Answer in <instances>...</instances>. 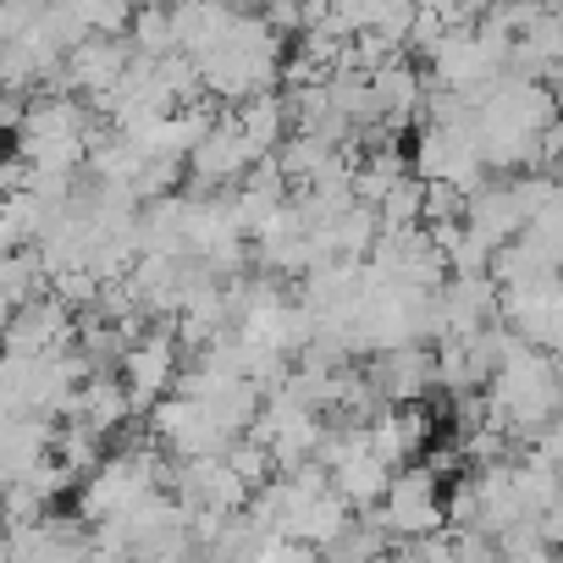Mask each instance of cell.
I'll return each instance as SVG.
<instances>
[{
	"instance_id": "6da1fadb",
	"label": "cell",
	"mask_w": 563,
	"mask_h": 563,
	"mask_svg": "<svg viewBox=\"0 0 563 563\" xmlns=\"http://www.w3.org/2000/svg\"><path fill=\"white\" fill-rule=\"evenodd\" d=\"M486 404V426L508 431V437H530L541 426H558V371L552 354H536L525 343H514V354L492 371V382L481 387Z\"/></svg>"
},
{
	"instance_id": "7a4b0ae2",
	"label": "cell",
	"mask_w": 563,
	"mask_h": 563,
	"mask_svg": "<svg viewBox=\"0 0 563 563\" xmlns=\"http://www.w3.org/2000/svg\"><path fill=\"white\" fill-rule=\"evenodd\" d=\"M172 475V464L161 459V448L155 442H128L122 453H111V459H100L89 475H84V486H78V525H106V519H117V514H128L139 497H150V492H161V481Z\"/></svg>"
},
{
	"instance_id": "3957f363",
	"label": "cell",
	"mask_w": 563,
	"mask_h": 563,
	"mask_svg": "<svg viewBox=\"0 0 563 563\" xmlns=\"http://www.w3.org/2000/svg\"><path fill=\"white\" fill-rule=\"evenodd\" d=\"M497 327L536 349V354H552L558 349V332H563V294H558V276H541V282H525V288H503L497 294Z\"/></svg>"
},
{
	"instance_id": "277c9868",
	"label": "cell",
	"mask_w": 563,
	"mask_h": 563,
	"mask_svg": "<svg viewBox=\"0 0 563 563\" xmlns=\"http://www.w3.org/2000/svg\"><path fill=\"white\" fill-rule=\"evenodd\" d=\"M376 514H382L387 536H404V547L431 541V536H442V481H431L420 464H404V470H393Z\"/></svg>"
},
{
	"instance_id": "5b68a950",
	"label": "cell",
	"mask_w": 563,
	"mask_h": 563,
	"mask_svg": "<svg viewBox=\"0 0 563 563\" xmlns=\"http://www.w3.org/2000/svg\"><path fill=\"white\" fill-rule=\"evenodd\" d=\"M117 382H122V393H128V404H133V415L144 409L150 415V404H161L166 393H172V382H177V371H183V349H177V338H172V327H150L122 360H117Z\"/></svg>"
},
{
	"instance_id": "8992f818",
	"label": "cell",
	"mask_w": 563,
	"mask_h": 563,
	"mask_svg": "<svg viewBox=\"0 0 563 563\" xmlns=\"http://www.w3.org/2000/svg\"><path fill=\"white\" fill-rule=\"evenodd\" d=\"M183 166L194 172V188H199V194L238 188V183L254 172V150L243 144V133H238L232 111H221V117L210 122V133L188 150V161H183Z\"/></svg>"
},
{
	"instance_id": "52a82bcc",
	"label": "cell",
	"mask_w": 563,
	"mask_h": 563,
	"mask_svg": "<svg viewBox=\"0 0 563 563\" xmlns=\"http://www.w3.org/2000/svg\"><path fill=\"white\" fill-rule=\"evenodd\" d=\"M150 442L172 453V464L183 459H216L227 448V437L210 426V415L177 393H166L161 404H150Z\"/></svg>"
},
{
	"instance_id": "ba28073f",
	"label": "cell",
	"mask_w": 563,
	"mask_h": 563,
	"mask_svg": "<svg viewBox=\"0 0 563 563\" xmlns=\"http://www.w3.org/2000/svg\"><path fill=\"white\" fill-rule=\"evenodd\" d=\"M78 338V321L45 294V299H29L12 310L7 321V338H0V354L7 360H45V354H67Z\"/></svg>"
},
{
	"instance_id": "9c48e42d",
	"label": "cell",
	"mask_w": 563,
	"mask_h": 563,
	"mask_svg": "<svg viewBox=\"0 0 563 563\" xmlns=\"http://www.w3.org/2000/svg\"><path fill=\"white\" fill-rule=\"evenodd\" d=\"M431 431H437V420L426 415V404H398V409H382L365 426V442H371V453L387 470H404V464H415L431 448Z\"/></svg>"
},
{
	"instance_id": "30bf717a",
	"label": "cell",
	"mask_w": 563,
	"mask_h": 563,
	"mask_svg": "<svg viewBox=\"0 0 563 563\" xmlns=\"http://www.w3.org/2000/svg\"><path fill=\"white\" fill-rule=\"evenodd\" d=\"M365 84H371V111H376V122H382L387 133H398L404 122H415V117H420V100H426V73H420L409 56H398V62L376 67Z\"/></svg>"
},
{
	"instance_id": "8fae6325",
	"label": "cell",
	"mask_w": 563,
	"mask_h": 563,
	"mask_svg": "<svg viewBox=\"0 0 563 563\" xmlns=\"http://www.w3.org/2000/svg\"><path fill=\"white\" fill-rule=\"evenodd\" d=\"M376 398L387 409L398 404H420L437 382H431V343H415V349H393V354H376V365L365 371Z\"/></svg>"
},
{
	"instance_id": "7c38bea8",
	"label": "cell",
	"mask_w": 563,
	"mask_h": 563,
	"mask_svg": "<svg viewBox=\"0 0 563 563\" xmlns=\"http://www.w3.org/2000/svg\"><path fill=\"white\" fill-rule=\"evenodd\" d=\"M459 221H464V232H470L475 243H486V249L514 243L519 227H525V216H519V205H514V194H508V177L475 188V194L464 199V216H459Z\"/></svg>"
},
{
	"instance_id": "4fadbf2b",
	"label": "cell",
	"mask_w": 563,
	"mask_h": 563,
	"mask_svg": "<svg viewBox=\"0 0 563 563\" xmlns=\"http://www.w3.org/2000/svg\"><path fill=\"white\" fill-rule=\"evenodd\" d=\"M51 442H56V420H45V415L12 420L7 431H0V475H7L12 486L29 481V475L51 459Z\"/></svg>"
},
{
	"instance_id": "5bb4252c",
	"label": "cell",
	"mask_w": 563,
	"mask_h": 563,
	"mask_svg": "<svg viewBox=\"0 0 563 563\" xmlns=\"http://www.w3.org/2000/svg\"><path fill=\"white\" fill-rule=\"evenodd\" d=\"M73 420L106 442L111 431H122L133 420V404H128V393H122L117 376H84V387L73 398Z\"/></svg>"
},
{
	"instance_id": "9a60e30c",
	"label": "cell",
	"mask_w": 563,
	"mask_h": 563,
	"mask_svg": "<svg viewBox=\"0 0 563 563\" xmlns=\"http://www.w3.org/2000/svg\"><path fill=\"white\" fill-rule=\"evenodd\" d=\"M232 122H238L243 144L254 150V161H265L282 139H288V111H282L276 95H254V100H243V106L232 111Z\"/></svg>"
},
{
	"instance_id": "2e32d148",
	"label": "cell",
	"mask_w": 563,
	"mask_h": 563,
	"mask_svg": "<svg viewBox=\"0 0 563 563\" xmlns=\"http://www.w3.org/2000/svg\"><path fill=\"white\" fill-rule=\"evenodd\" d=\"M321 563H376V558H387V530H382V514L371 508V514H354L349 525H343V536L327 547V552H316Z\"/></svg>"
},
{
	"instance_id": "e0dca14e",
	"label": "cell",
	"mask_w": 563,
	"mask_h": 563,
	"mask_svg": "<svg viewBox=\"0 0 563 563\" xmlns=\"http://www.w3.org/2000/svg\"><path fill=\"white\" fill-rule=\"evenodd\" d=\"M128 51L139 62H166L177 56V40H172V12L166 7H144L128 18Z\"/></svg>"
},
{
	"instance_id": "ac0fdd59",
	"label": "cell",
	"mask_w": 563,
	"mask_h": 563,
	"mask_svg": "<svg viewBox=\"0 0 563 563\" xmlns=\"http://www.w3.org/2000/svg\"><path fill=\"white\" fill-rule=\"evenodd\" d=\"M29 299H45V276H40V260L29 249L18 254H0V305L18 310Z\"/></svg>"
},
{
	"instance_id": "d6986e66",
	"label": "cell",
	"mask_w": 563,
	"mask_h": 563,
	"mask_svg": "<svg viewBox=\"0 0 563 563\" xmlns=\"http://www.w3.org/2000/svg\"><path fill=\"white\" fill-rule=\"evenodd\" d=\"M51 459L78 481V475H89L100 459H106V442L95 437V431H84L78 420H67V426H56V442H51Z\"/></svg>"
},
{
	"instance_id": "ffe728a7",
	"label": "cell",
	"mask_w": 563,
	"mask_h": 563,
	"mask_svg": "<svg viewBox=\"0 0 563 563\" xmlns=\"http://www.w3.org/2000/svg\"><path fill=\"white\" fill-rule=\"evenodd\" d=\"M376 227L382 232H409L420 227V177H398L387 188V199L376 205Z\"/></svg>"
},
{
	"instance_id": "44dd1931",
	"label": "cell",
	"mask_w": 563,
	"mask_h": 563,
	"mask_svg": "<svg viewBox=\"0 0 563 563\" xmlns=\"http://www.w3.org/2000/svg\"><path fill=\"white\" fill-rule=\"evenodd\" d=\"M221 464H227V470H232V475H238L249 492H254V486H265V481L276 475V470H271V453H265L254 437H232V442L221 448Z\"/></svg>"
},
{
	"instance_id": "7402d4cb",
	"label": "cell",
	"mask_w": 563,
	"mask_h": 563,
	"mask_svg": "<svg viewBox=\"0 0 563 563\" xmlns=\"http://www.w3.org/2000/svg\"><path fill=\"white\" fill-rule=\"evenodd\" d=\"M34 18H40V7H0V51H7Z\"/></svg>"
},
{
	"instance_id": "603a6c76",
	"label": "cell",
	"mask_w": 563,
	"mask_h": 563,
	"mask_svg": "<svg viewBox=\"0 0 563 563\" xmlns=\"http://www.w3.org/2000/svg\"><path fill=\"white\" fill-rule=\"evenodd\" d=\"M7 321H12V310H7V305H0V338H7Z\"/></svg>"
},
{
	"instance_id": "cb8c5ba5",
	"label": "cell",
	"mask_w": 563,
	"mask_h": 563,
	"mask_svg": "<svg viewBox=\"0 0 563 563\" xmlns=\"http://www.w3.org/2000/svg\"><path fill=\"white\" fill-rule=\"evenodd\" d=\"M7 486H12V481H7V475H0V497H7Z\"/></svg>"
}]
</instances>
